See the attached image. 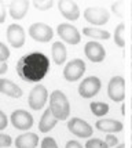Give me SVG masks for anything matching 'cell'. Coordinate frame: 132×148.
<instances>
[{"instance_id":"8","label":"cell","mask_w":132,"mask_h":148,"mask_svg":"<svg viewBox=\"0 0 132 148\" xmlns=\"http://www.w3.org/2000/svg\"><path fill=\"white\" fill-rule=\"evenodd\" d=\"M84 18L92 25L101 26L107 24V21L110 18V13L105 7H88L84 11Z\"/></svg>"},{"instance_id":"7","label":"cell","mask_w":132,"mask_h":148,"mask_svg":"<svg viewBox=\"0 0 132 148\" xmlns=\"http://www.w3.org/2000/svg\"><path fill=\"white\" fill-rule=\"evenodd\" d=\"M102 87V82L98 76H88L79 86V94L83 98H92L95 97Z\"/></svg>"},{"instance_id":"9","label":"cell","mask_w":132,"mask_h":148,"mask_svg":"<svg viewBox=\"0 0 132 148\" xmlns=\"http://www.w3.org/2000/svg\"><path fill=\"white\" fill-rule=\"evenodd\" d=\"M68 129L72 134H74L79 138H88L94 133L92 126L81 118H72L68 122Z\"/></svg>"},{"instance_id":"30","label":"cell","mask_w":132,"mask_h":148,"mask_svg":"<svg viewBox=\"0 0 132 148\" xmlns=\"http://www.w3.org/2000/svg\"><path fill=\"white\" fill-rule=\"evenodd\" d=\"M6 15H7L6 3L4 1H0V24H3L6 21Z\"/></svg>"},{"instance_id":"4","label":"cell","mask_w":132,"mask_h":148,"mask_svg":"<svg viewBox=\"0 0 132 148\" xmlns=\"http://www.w3.org/2000/svg\"><path fill=\"white\" fill-rule=\"evenodd\" d=\"M107 96L114 103H121L125 98V79L123 76H114L107 84Z\"/></svg>"},{"instance_id":"34","label":"cell","mask_w":132,"mask_h":148,"mask_svg":"<svg viewBox=\"0 0 132 148\" xmlns=\"http://www.w3.org/2000/svg\"><path fill=\"white\" fill-rule=\"evenodd\" d=\"M116 148H125V144H118Z\"/></svg>"},{"instance_id":"23","label":"cell","mask_w":132,"mask_h":148,"mask_svg":"<svg viewBox=\"0 0 132 148\" xmlns=\"http://www.w3.org/2000/svg\"><path fill=\"white\" fill-rule=\"evenodd\" d=\"M124 31H125V25L124 24H118L116 31H114V43L118 47H124L125 46V39H124Z\"/></svg>"},{"instance_id":"18","label":"cell","mask_w":132,"mask_h":148,"mask_svg":"<svg viewBox=\"0 0 132 148\" xmlns=\"http://www.w3.org/2000/svg\"><path fill=\"white\" fill-rule=\"evenodd\" d=\"M39 136L36 133H32V132H28V133H24V134H19L17 138H15V147L17 148H36L39 145Z\"/></svg>"},{"instance_id":"27","label":"cell","mask_w":132,"mask_h":148,"mask_svg":"<svg viewBox=\"0 0 132 148\" xmlns=\"http://www.w3.org/2000/svg\"><path fill=\"white\" fill-rule=\"evenodd\" d=\"M13 144V138L8 134H3L0 133V148H7Z\"/></svg>"},{"instance_id":"36","label":"cell","mask_w":132,"mask_h":148,"mask_svg":"<svg viewBox=\"0 0 132 148\" xmlns=\"http://www.w3.org/2000/svg\"><path fill=\"white\" fill-rule=\"evenodd\" d=\"M131 75H132V65H131ZM132 77V76H131Z\"/></svg>"},{"instance_id":"6","label":"cell","mask_w":132,"mask_h":148,"mask_svg":"<svg viewBox=\"0 0 132 148\" xmlns=\"http://www.w3.org/2000/svg\"><path fill=\"white\" fill-rule=\"evenodd\" d=\"M85 72V62L80 58H74L69 61L63 68V77L68 82H76L84 75Z\"/></svg>"},{"instance_id":"14","label":"cell","mask_w":132,"mask_h":148,"mask_svg":"<svg viewBox=\"0 0 132 148\" xmlns=\"http://www.w3.org/2000/svg\"><path fill=\"white\" fill-rule=\"evenodd\" d=\"M58 8L65 18L68 21H76L80 17V10L76 1L72 0H59L58 1Z\"/></svg>"},{"instance_id":"13","label":"cell","mask_w":132,"mask_h":148,"mask_svg":"<svg viewBox=\"0 0 132 148\" xmlns=\"http://www.w3.org/2000/svg\"><path fill=\"white\" fill-rule=\"evenodd\" d=\"M84 54L92 62H102L106 57V50L98 42H88L84 46Z\"/></svg>"},{"instance_id":"21","label":"cell","mask_w":132,"mask_h":148,"mask_svg":"<svg viewBox=\"0 0 132 148\" xmlns=\"http://www.w3.org/2000/svg\"><path fill=\"white\" fill-rule=\"evenodd\" d=\"M83 33L88 38H94L98 40H107L110 38V33L105 29H101V28H84Z\"/></svg>"},{"instance_id":"3","label":"cell","mask_w":132,"mask_h":148,"mask_svg":"<svg viewBox=\"0 0 132 148\" xmlns=\"http://www.w3.org/2000/svg\"><path fill=\"white\" fill-rule=\"evenodd\" d=\"M48 98H50V96H48V91L45 89V86L36 84L30 90V93H29L28 103H29V107H30L32 110L39 111L44 108V105H45Z\"/></svg>"},{"instance_id":"22","label":"cell","mask_w":132,"mask_h":148,"mask_svg":"<svg viewBox=\"0 0 132 148\" xmlns=\"http://www.w3.org/2000/svg\"><path fill=\"white\" fill-rule=\"evenodd\" d=\"M91 112H92L95 116L102 118V116H105L107 112H109V105H107L106 103H99V101L91 103Z\"/></svg>"},{"instance_id":"19","label":"cell","mask_w":132,"mask_h":148,"mask_svg":"<svg viewBox=\"0 0 132 148\" xmlns=\"http://www.w3.org/2000/svg\"><path fill=\"white\" fill-rule=\"evenodd\" d=\"M57 122H58V119L52 115L51 110L48 108V110L44 111V114L41 115V118H40V122H39V130H40V132H43V133H47V132H50V130H52L54 127H55Z\"/></svg>"},{"instance_id":"16","label":"cell","mask_w":132,"mask_h":148,"mask_svg":"<svg viewBox=\"0 0 132 148\" xmlns=\"http://www.w3.org/2000/svg\"><path fill=\"white\" fill-rule=\"evenodd\" d=\"M95 126L98 130L105 132L107 134L118 133V132H123V129H124V125L116 119H99V121H96Z\"/></svg>"},{"instance_id":"10","label":"cell","mask_w":132,"mask_h":148,"mask_svg":"<svg viewBox=\"0 0 132 148\" xmlns=\"http://www.w3.org/2000/svg\"><path fill=\"white\" fill-rule=\"evenodd\" d=\"M57 33L58 36L68 45H79L80 40H81V33L79 32V29L74 25L68 24V22L58 25Z\"/></svg>"},{"instance_id":"37","label":"cell","mask_w":132,"mask_h":148,"mask_svg":"<svg viewBox=\"0 0 132 148\" xmlns=\"http://www.w3.org/2000/svg\"><path fill=\"white\" fill-rule=\"evenodd\" d=\"M131 53H132V47H131ZM131 57H132V54H131Z\"/></svg>"},{"instance_id":"2","label":"cell","mask_w":132,"mask_h":148,"mask_svg":"<svg viewBox=\"0 0 132 148\" xmlns=\"http://www.w3.org/2000/svg\"><path fill=\"white\" fill-rule=\"evenodd\" d=\"M50 110L58 121H66L70 115V104L68 97L61 90H54L50 94Z\"/></svg>"},{"instance_id":"26","label":"cell","mask_w":132,"mask_h":148,"mask_svg":"<svg viewBox=\"0 0 132 148\" xmlns=\"http://www.w3.org/2000/svg\"><path fill=\"white\" fill-rule=\"evenodd\" d=\"M10 57V50L4 43L0 42V62H6Z\"/></svg>"},{"instance_id":"5","label":"cell","mask_w":132,"mask_h":148,"mask_svg":"<svg viewBox=\"0 0 132 148\" xmlns=\"http://www.w3.org/2000/svg\"><path fill=\"white\" fill-rule=\"evenodd\" d=\"M28 32H29V36L33 40L40 42V43H47V42L52 40V36H54L52 28L50 25H47V24H44V22H35V24H32Z\"/></svg>"},{"instance_id":"11","label":"cell","mask_w":132,"mask_h":148,"mask_svg":"<svg viewBox=\"0 0 132 148\" xmlns=\"http://www.w3.org/2000/svg\"><path fill=\"white\" fill-rule=\"evenodd\" d=\"M10 121L13 123V126L18 130H29L33 126V116L30 112L24 110H17L14 111L11 116H10Z\"/></svg>"},{"instance_id":"31","label":"cell","mask_w":132,"mask_h":148,"mask_svg":"<svg viewBox=\"0 0 132 148\" xmlns=\"http://www.w3.org/2000/svg\"><path fill=\"white\" fill-rule=\"evenodd\" d=\"M7 125H8L7 115L3 112V111H0V130H4L7 127Z\"/></svg>"},{"instance_id":"33","label":"cell","mask_w":132,"mask_h":148,"mask_svg":"<svg viewBox=\"0 0 132 148\" xmlns=\"http://www.w3.org/2000/svg\"><path fill=\"white\" fill-rule=\"evenodd\" d=\"M7 72V64L6 62H0V75H4Z\"/></svg>"},{"instance_id":"38","label":"cell","mask_w":132,"mask_h":148,"mask_svg":"<svg viewBox=\"0 0 132 148\" xmlns=\"http://www.w3.org/2000/svg\"><path fill=\"white\" fill-rule=\"evenodd\" d=\"M131 38H132V33H131Z\"/></svg>"},{"instance_id":"29","label":"cell","mask_w":132,"mask_h":148,"mask_svg":"<svg viewBox=\"0 0 132 148\" xmlns=\"http://www.w3.org/2000/svg\"><path fill=\"white\" fill-rule=\"evenodd\" d=\"M105 141H106V144L109 145V148L117 147V145H118V138H117L114 134H107L106 138H105Z\"/></svg>"},{"instance_id":"28","label":"cell","mask_w":132,"mask_h":148,"mask_svg":"<svg viewBox=\"0 0 132 148\" xmlns=\"http://www.w3.org/2000/svg\"><path fill=\"white\" fill-rule=\"evenodd\" d=\"M41 148H59V147H58L57 141L52 137H45L41 141Z\"/></svg>"},{"instance_id":"12","label":"cell","mask_w":132,"mask_h":148,"mask_svg":"<svg viewBox=\"0 0 132 148\" xmlns=\"http://www.w3.org/2000/svg\"><path fill=\"white\" fill-rule=\"evenodd\" d=\"M7 40L14 49H21L25 45V31L19 24H11L7 28Z\"/></svg>"},{"instance_id":"24","label":"cell","mask_w":132,"mask_h":148,"mask_svg":"<svg viewBox=\"0 0 132 148\" xmlns=\"http://www.w3.org/2000/svg\"><path fill=\"white\" fill-rule=\"evenodd\" d=\"M33 6L36 7L37 10H40V11H47V10H50L51 7L54 6V1L52 0H35Z\"/></svg>"},{"instance_id":"39","label":"cell","mask_w":132,"mask_h":148,"mask_svg":"<svg viewBox=\"0 0 132 148\" xmlns=\"http://www.w3.org/2000/svg\"><path fill=\"white\" fill-rule=\"evenodd\" d=\"M131 105H132V101H131Z\"/></svg>"},{"instance_id":"25","label":"cell","mask_w":132,"mask_h":148,"mask_svg":"<svg viewBox=\"0 0 132 148\" xmlns=\"http://www.w3.org/2000/svg\"><path fill=\"white\" fill-rule=\"evenodd\" d=\"M85 148H109V145L101 138H89L85 143Z\"/></svg>"},{"instance_id":"1","label":"cell","mask_w":132,"mask_h":148,"mask_svg":"<svg viewBox=\"0 0 132 148\" xmlns=\"http://www.w3.org/2000/svg\"><path fill=\"white\" fill-rule=\"evenodd\" d=\"M50 69V58L40 51L29 53L21 57L17 62V73L18 76L28 83L40 82Z\"/></svg>"},{"instance_id":"35","label":"cell","mask_w":132,"mask_h":148,"mask_svg":"<svg viewBox=\"0 0 132 148\" xmlns=\"http://www.w3.org/2000/svg\"><path fill=\"white\" fill-rule=\"evenodd\" d=\"M131 129H132V118H131Z\"/></svg>"},{"instance_id":"32","label":"cell","mask_w":132,"mask_h":148,"mask_svg":"<svg viewBox=\"0 0 132 148\" xmlns=\"http://www.w3.org/2000/svg\"><path fill=\"white\" fill-rule=\"evenodd\" d=\"M65 148H83V145L79 141H76V140H69L66 143Z\"/></svg>"},{"instance_id":"15","label":"cell","mask_w":132,"mask_h":148,"mask_svg":"<svg viewBox=\"0 0 132 148\" xmlns=\"http://www.w3.org/2000/svg\"><path fill=\"white\" fill-rule=\"evenodd\" d=\"M29 1L28 0H14V1H10L8 3V11H10V15L11 18L18 21V19H22L26 15L28 10H29Z\"/></svg>"},{"instance_id":"17","label":"cell","mask_w":132,"mask_h":148,"mask_svg":"<svg viewBox=\"0 0 132 148\" xmlns=\"http://www.w3.org/2000/svg\"><path fill=\"white\" fill-rule=\"evenodd\" d=\"M0 93L11 97V98L22 97V89L17 83H14L13 80L6 79V77H0Z\"/></svg>"},{"instance_id":"20","label":"cell","mask_w":132,"mask_h":148,"mask_svg":"<svg viewBox=\"0 0 132 148\" xmlns=\"http://www.w3.org/2000/svg\"><path fill=\"white\" fill-rule=\"evenodd\" d=\"M51 54H52V60L57 65H63L68 57V53H66V47L62 42H55L52 43L51 47Z\"/></svg>"}]
</instances>
